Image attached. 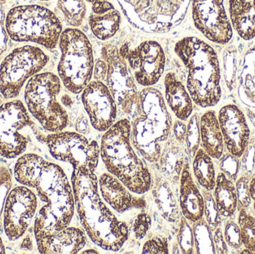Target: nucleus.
<instances>
[{
	"mask_svg": "<svg viewBox=\"0 0 255 254\" xmlns=\"http://www.w3.org/2000/svg\"><path fill=\"white\" fill-rule=\"evenodd\" d=\"M214 199L222 216L231 218L238 210V196L235 182L220 172L214 187Z\"/></svg>",
	"mask_w": 255,
	"mask_h": 254,
	"instance_id": "nucleus-29",
	"label": "nucleus"
},
{
	"mask_svg": "<svg viewBox=\"0 0 255 254\" xmlns=\"http://www.w3.org/2000/svg\"><path fill=\"white\" fill-rule=\"evenodd\" d=\"M193 159V174L198 183L206 190H214L217 176L213 158L199 148Z\"/></svg>",
	"mask_w": 255,
	"mask_h": 254,
	"instance_id": "nucleus-30",
	"label": "nucleus"
},
{
	"mask_svg": "<svg viewBox=\"0 0 255 254\" xmlns=\"http://www.w3.org/2000/svg\"><path fill=\"white\" fill-rule=\"evenodd\" d=\"M58 45L61 53L58 64V77L69 92L81 93L94 75L92 45L86 34L76 28L63 30Z\"/></svg>",
	"mask_w": 255,
	"mask_h": 254,
	"instance_id": "nucleus-7",
	"label": "nucleus"
},
{
	"mask_svg": "<svg viewBox=\"0 0 255 254\" xmlns=\"http://www.w3.org/2000/svg\"><path fill=\"white\" fill-rule=\"evenodd\" d=\"M38 199L31 188L21 185L9 192L4 202L2 225L10 241L23 237L37 213Z\"/></svg>",
	"mask_w": 255,
	"mask_h": 254,
	"instance_id": "nucleus-13",
	"label": "nucleus"
},
{
	"mask_svg": "<svg viewBox=\"0 0 255 254\" xmlns=\"http://www.w3.org/2000/svg\"><path fill=\"white\" fill-rule=\"evenodd\" d=\"M36 125L26 106L18 99L0 104V156L15 159L22 156L30 142Z\"/></svg>",
	"mask_w": 255,
	"mask_h": 254,
	"instance_id": "nucleus-11",
	"label": "nucleus"
},
{
	"mask_svg": "<svg viewBox=\"0 0 255 254\" xmlns=\"http://www.w3.org/2000/svg\"><path fill=\"white\" fill-rule=\"evenodd\" d=\"M241 161V171L242 175L252 179L255 177V137L250 138Z\"/></svg>",
	"mask_w": 255,
	"mask_h": 254,
	"instance_id": "nucleus-39",
	"label": "nucleus"
},
{
	"mask_svg": "<svg viewBox=\"0 0 255 254\" xmlns=\"http://www.w3.org/2000/svg\"><path fill=\"white\" fill-rule=\"evenodd\" d=\"M181 145L171 140L162 149L159 163L163 177L172 183L179 182L181 171L186 162L185 156L181 150Z\"/></svg>",
	"mask_w": 255,
	"mask_h": 254,
	"instance_id": "nucleus-28",
	"label": "nucleus"
},
{
	"mask_svg": "<svg viewBox=\"0 0 255 254\" xmlns=\"http://www.w3.org/2000/svg\"><path fill=\"white\" fill-rule=\"evenodd\" d=\"M202 193L203 195L204 201H205L204 216L211 228V231L214 232L218 227H220L222 222V216L219 211L214 195H212L211 191L203 189Z\"/></svg>",
	"mask_w": 255,
	"mask_h": 254,
	"instance_id": "nucleus-36",
	"label": "nucleus"
},
{
	"mask_svg": "<svg viewBox=\"0 0 255 254\" xmlns=\"http://www.w3.org/2000/svg\"><path fill=\"white\" fill-rule=\"evenodd\" d=\"M98 183L102 198L117 213H124L146 207L144 198L134 196L122 181L109 172L103 173L99 177Z\"/></svg>",
	"mask_w": 255,
	"mask_h": 254,
	"instance_id": "nucleus-19",
	"label": "nucleus"
},
{
	"mask_svg": "<svg viewBox=\"0 0 255 254\" xmlns=\"http://www.w3.org/2000/svg\"><path fill=\"white\" fill-rule=\"evenodd\" d=\"M49 58L40 48L21 46L10 52L0 64V92L5 100L19 96L25 82L47 65Z\"/></svg>",
	"mask_w": 255,
	"mask_h": 254,
	"instance_id": "nucleus-10",
	"label": "nucleus"
},
{
	"mask_svg": "<svg viewBox=\"0 0 255 254\" xmlns=\"http://www.w3.org/2000/svg\"><path fill=\"white\" fill-rule=\"evenodd\" d=\"M201 146L213 159L219 160L224 153L225 143L217 113L208 110L200 117Z\"/></svg>",
	"mask_w": 255,
	"mask_h": 254,
	"instance_id": "nucleus-25",
	"label": "nucleus"
},
{
	"mask_svg": "<svg viewBox=\"0 0 255 254\" xmlns=\"http://www.w3.org/2000/svg\"><path fill=\"white\" fill-rule=\"evenodd\" d=\"M179 206L181 214L190 223H194L204 217L203 195L193 180L190 164L187 161L180 177Z\"/></svg>",
	"mask_w": 255,
	"mask_h": 254,
	"instance_id": "nucleus-21",
	"label": "nucleus"
},
{
	"mask_svg": "<svg viewBox=\"0 0 255 254\" xmlns=\"http://www.w3.org/2000/svg\"><path fill=\"white\" fill-rule=\"evenodd\" d=\"M61 102L63 103L64 105H65L66 107H71L72 104H73V100L70 98L69 95H64V96L61 98Z\"/></svg>",
	"mask_w": 255,
	"mask_h": 254,
	"instance_id": "nucleus-50",
	"label": "nucleus"
},
{
	"mask_svg": "<svg viewBox=\"0 0 255 254\" xmlns=\"http://www.w3.org/2000/svg\"><path fill=\"white\" fill-rule=\"evenodd\" d=\"M5 253V247H4L2 240H1V237H0V254H4Z\"/></svg>",
	"mask_w": 255,
	"mask_h": 254,
	"instance_id": "nucleus-51",
	"label": "nucleus"
},
{
	"mask_svg": "<svg viewBox=\"0 0 255 254\" xmlns=\"http://www.w3.org/2000/svg\"><path fill=\"white\" fill-rule=\"evenodd\" d=\"M232 28L244 40L255 38V0H229Z\"/></svg>",
	"mask_w": 255,
	"mask_h": 254,
	"instance_id": "nucleus-24",
	"label": "nucleus"
},
{
	"mask_svg": "<svg viewBox=\"0 0 255 254\" xmlns=\"http://www.w3.org/2000/svg\"><path fill=\"white\" fill-rule=\"evenodd\" d=\"M71 184L75 207L88 237L103 250L119 252L128 240V226L103 202L95 173L73 169Z\"/></svg>",
	"mask_w": 255,
	"mask_h": 254,
	"instance_id": "nucleus-2",
	"label": "nucleus"
},
{
	"mask_svg": "<svg viewBox=\"0 0 255 254\" xmlns=\"http://www.w3.org/2000/svg\"><path fill=\"white\" fill-rule=\"evenodd\" d=\"M91 122H90L89 118L85 116V115L82 114L79 116L76 122V131L79 134H88L91 132Z\"/></svg>",
	"mask_w": 255,
	"mask_h": 254,
	"instance_id": "nucleus-48",
	"label": "nucleus"
},
{
	"mask_svg": "<svg viewBox=\"0 0 255 254\" xmlns=\"http://www.w3.org/2000/svg\"><path fill=\"white\" fill-rule=\"evenodd\" d=\"M225 61V80L229 90H233L237 79L238 69V51L235 47H231L226 51Z\"/></svg>",
	"mask_w": 255,
	"mask_h": 254,
	"instance_id": "nucleus-37",
	"label": "nucleus"
},
{
	"mask_svg": "<svg viewBox=\"0 0 255 254\" xmlns=\"http://www.w3.org/2000/svg\"><path fill=\"white\" fill-rule=\"evenodd\" d=\"M2 97V95H1V92H0V97Z\"/></svg>",
	"mask_w": 255,
	"mask_h": 254,
	"instance_id": "nucleus-56",
	"label": "nucleus"
},
{
	"mask_svg": "<svg viewBox=\"0 0 255 254\" xmlns=\"http://www.w3.org/2000/svg\"><path fill=\"white\" fill-rule=\"evenodd\" d=\"M172 132H173L174 139L177 143L182 146L185 143L186 131H187V125L185 122L178 120L175 121L172 125Z\"/></svg>",
	"mask_w": 255,
	"mask_h": 254,
	"instance_id": "nucleus-47",
	"label": "nucleus"
},
{
	"mask_svg": "<svg viewBox=\"0 0 255 254\" xmlns=\"http://www.w3.org/2000/svg\"><path fill=\"white\" fill-rule=\"evenodd\" d=\"M239 211L238 224L243 245L245 249L255 254V218L247 210L243 209Z\"/></svg>",
	"mask_w": 255,
	"mask_h": 254,
	"instance_id": "nucleus-33",
	"label": "nucleus"
},
{
	"mask_svg": "<svg viewBox=\"0 0 255 254\" xmlns=\"http://www.w3.org/2000/svg\"><path fill=\"white\" fill-rule=\"evenodd\" d=\"M130 143L133 149L148 162H159L162 146L155 134L138 122H130Z\"/></svg>",
	"mask_w": 255,
	"mask_h": 254,
	"instance_id": "nucleus-26",
	"label": "nucleus"
},
{
	"mask_svg": "<svg viewBox=\"0 0 255 254\" xmlns=\"http://www.w3.org/2000/svg\"><path fill=\"white\" fill-rule=\"evenodd\" d=\"M11 174L5 167H0V227L2 223L4 202L11 189Z\"/></svg>",
	"mask_w": 255,
	"mask_h": 254,
	"instance_id": "nucleus-43",
	"label": "nucleus"
},
{
	"mask_svg": "<svg viewBox=\"0 0 255 254\" xmlns=\"http://www.w3.org/2000/svg\"><path fill=\"white\" fill-rule=\"evenodd\" d=\"M40 1H50V0H40Z\"/></svg>",
	"mask_w": 255,
	"mask_h": 254,
	"instance_id": "nucleus-54",
	"label": "nucleus"
},
{
	"mask_svg": "<svg viewBox=\"0 0 255 254\" xmlns=\"http://www.w3.org/2000/svg\"><path fill=\"white\" fill-rule=\"evenodd\" d=\"M254 210H255V202H254Z\"/></svg>",
	"mask_w": 255,
	"mask_h": 254,
	"instance_id": "nucleus-55",
	"label": "nucleus"
},
{
	"mask_svg": "<svg viewBox=\"0 0 255 254\" xmlns=\"http://www.w3.org/2000/svg\"><path fill=\"white\" fill-rule=\"evenodd\" d=\"M192 13L196 28L212 43L226 45L234 31L224 0H192Z\"/></svg>",
	"mask_w": 255,
	"mask_h": 254,
	"instance_id": "nucleus-15",
	"label": "nucleus"
},
{
	"mask_svg": "<svg viewBox=\"0 0 255 254\" xmlns=\"http://www.w3.org/2000/svg\"><path fill=\"white\" fill-rule=\"evenodd\" d=\"M195 252L198 254H215L214 234L205 218L193 223Z\"/></svg>",
	"mask_w": 255,
	"mask_h": 254,
	"instance_id": "nucleus-32",
	"label": "nucleus"
},
{
	"mask_svg": "<svg viewBox=\"0 0 255 254\" xmlns=\"http://www.w3.org/2000/svg\"><path fill=\"white\" fill-rule=\"evenodd\" d=\"M13 175L21 185L35 189L43 203L34 220L35 240L70 226L76 210L74 195L59 166L36 154H25L18 158Z\"/></svg>",
	"mask_w": 255,
	"mask_h": 254,
	"instance_id": "nucleus-1",
	"label": "nucleus"
},
{
	"mask_svg": "<svg viewBox=\"0 0 255 254\" xmlns=\"http://www.w3.org/2000/svg\"><path fill=\"white\" fill-rule=\"evenodd\" d=\"M151 226V217L147 213H140L134 218L132 231L135 239L141 240L146 236Z\"/></svg>",
	"mask_w": 255,
	"mask_h": 254,
	"instance_id": "nucleus-44",
	"label": "nucleus"
},
{
	"mask_svg": "<svg viewBox=\"0 0 255 254\" xmlns=\"http://www.w3.org/2000/svg\"><path fill=\"white\" fill-rule=\"evenodd\" d=\"M5 16L3 3L0 2V55H1L7 48L8 35L5 28Z\"/></svg>",
	"mask_w": 255,
	"mask_h": 254,
	"instance_id": "nucleus-46",
	"label": "nucleus"
},
{
	"mask_svg": "<svg viewBox=\"0 0 255 254\" xmlns=\"http://www.w3.org/2000/svg\"><path fill=\"white\" fill-rule=\"evenodd\" d=\"M82 101L91 126L106 132L118 118V104L108 86L100 81H91L82 92Z\"/></svg>",
	"mask_w": 255,
	"mask_h": 254,
	"instance_id": "nucleus-17",
	"label": "nucleus"
},
{
	"mask_svg": "<svg viewBox=\"0 0 255 254\" xmlns=\"http://www.w3.org/2000/svg\"><path fill=\"white\" fill-rule=\"evenodd\" d=\"M85 230L68 226L51 235L36 239L37 250L43 254H78L88 243Z\"/></svg>",
	"mask_w": 255,
	"mask_h": 254,
	"instance_id": "nucleus-20",
	"label": "nucleus"
},
{
	"mask_svg": "<svg viewBox=\"0 0 255 254\" xmlns=\"http://www.w3.org/2000/svg\"><path fill=\"white\" fill-rule=\"evenodd\" d=\"M251 179L245 175H242L235 182L236 186L237 196H238L239 210H247L251 205L252 198L250 192V181Z\"/></svg>",
	"mask_w": 255,
	"mask_h": 254,
	"instance_id": "nucleus-40",
	"label": "nucleus"
},
{
	"mask_svg": "<svg viewBox=\"0 0 255 254\" xmlns=\"http://www.w3.org/2000/svg\"><path fill=\"white\" fill-rule=\"evenodd\" d=\"M35 136L46 144L54 159L71 164L73 169L96 172L100 158V146L96 140L71 131L43 134L37 131Z\"/></svg>",
	"mask_w": 255,
	"mask_h": 254,
	"instance_id": "nucleus-9",
	"label": "nucleus"
},
{
	"mask_svg": "<svg viewBox=\"0 0 255 254\" xmlns=\"http://www.w3.org/2000/svg\"><path fill=\"white\" fill-rule=\"evenodd\" d=\"M217 117L227 152L241 158L251 137L245 114L238 106L229 104L220 109Z\"/></svg>",
	"mask_w": 255,
	"mask_h": 254,
	"instance_id": "nucleus-18",
	"label": "nucleus"
},
{
	"mask_svg": "<svg viewBox=\"0 0 255 254\" xmlns=\"http://www.w3.org/2000/svg\"><path fill=\"white\" fill-rule=\"evenodd\" d=\"M177 243L179 246L181 253L192 254L195 252L194 237L193 228L190 222L184 216L179 221V228L177 234Z\"/></svg>",
	"mask_w": 255,
	"mask_h": 254,
	"instance_id": "nucleus-35",
	"label": "nucleus"
},
{
	"mask_svg": "<svg viewBox=\"0 0 255 254\" xmlns=\"http://www.w3.org/2000/svg\"><path fill=\"white\" fill-rule=\"evenodd\" d=\"M135 28L148 33H166L185 17L191 0H118Z\"/></svg>",
	"mask_w": 255,
	"mask_h": 254,
	"instance_id": "nucleus-8",
	"label": "nucleus"
},
{
	"mask_svg": "<svg viewBox=\"0 0 255 254\" xmlns=\"http://www.w3.org/2000/svg\"><path fill=\"white\" fill-rule=\"evenodd\" d=\"M250 192L251 198L255 202V177L250 180Z\"/></svg>",
	"mask_w": 255,
	"mask_h": 254,
	"instance_id": "nucleus-49",
	"label": "nucleus"
},
{
	"mask_svg": "<svg viewBox=\"0 0 255 254\" xmlns=\"http://www.w3.org/2000/svg\"><path fill=\"white\" fill-rule=\"evenodd\" d=\"M5 28L13 41L37 43L49 50L57 47L63 31L56 13L37 4L12 7L6 14Z\"/></svg>",
	"mask_w": 255,
	"mask_h": 254,
	"instance_id": "nucleus-5",
	"label": "nucleus"
},
{
	"mask_svg": "<svg viewBox=\"0 0 255 254\" xmlns=\"http://www.w3.org/2000/svg\"><path fill=\"white\" fill-rule=\"evenodd\" d=\"M153 199L165 220L171 223H179L181 218L179 203L177 201L169 180L160 177L151 187Z\"/></svg>",
	"mask_w": 255,
	"mask_h": 254,
	"instance_id": "nucleus-27",
	"label": "nucleus"
},
{
	"mask_svg": "<svg viewBox=\"0 0 255 254\" xmlns=\"http://www.w3.org/2000/svg\"><path fill=\"white\" fill-rule=\"evenodd\" d=\"M61 79L50 72L38 73L27 82L24 101L30 114L48 132L64 131L69 124L67 110L58 101Z\"/></svg>",
	"mask_w": 255,
	"mask_h": 254,
	"instance_id": "nucleus-6",
	"label": "nucleus"
},
{
	"mask_svg": "<svg viewBox=\"0 0 255 254\" xmlns=\"http://www.w3.org/2000/svg\"><path fill=\"white\" fill-rule=\"evenodd\" d=\"M219 168L229 180L235 183L241 171L240 158L228 152L223 153L219 159Z\"/></svg>",
	"mask_w": 255,
	"mask_h": 254,
	"instance_id": "nucleus-38",
	"label": "nucleus"
},
{
	"mask_svg": "<svg viewBox=\"0 0 255 254\" xmlns=\"http://www.w3.org/2000/svg\"><path fill=\"white\" fill-rule=\"evenodd\" d=\"M174 51L187 70V89L193 102L202 108L217 105L222 98L221 68L214 48L190 36L178 40Z\"/></svg>",
	"mask_w": 255,
	"mask_h": 254,
	"instance_id": "nucleus-3",
	"label": "nucleus"
},
{
	"mask_svg": "<svg viewBox=\"0 0 255 254\" xmlns=\"http://www.w3.org/2000/svg\"><path fill=\"white\" fill-rule=\"evenodd\" d=\"M81 254H99V252L96 251L95 249H88V250H85V252H81Z\"/></svg>",
	"mask_w": 255,
	"mask_h": 254,
	"instance_id": "nucleus-52",
	"label": "nucleus"
},
{
	"mask_svg": "<svg viewBox=\"0 0 255 254\" xmlns=\"http://www.w3.org/2000/svg\"><path fill=\"white\" fill-rule=\"evenodd\" d=\"M101 58L106 64L102 82L108 86L120 108L132 116L139 91L127 61L120 53L119 48L110 43L103 46Z\"/></svg>",
	"mask_w": 255,
	"mask_h": 254,
	"instance_id": "nucleus-12",
	"label": "nucleus"
},
{
	"mask_svg": "<svg viewBox=\"0 0 255 254\" xmlns=\"http://www.w3.org/2000/svg\"><path fill=\"white\" fill-rule=\"evenodd\" d=\"M132 116L133 120L152 131L160 143L167 141L172 131V116L160 90L151 86L139 91Z\"/></svg>",
	"mask_w": 255,
	"mask_h": 254,
	"instance_id": "nucleus-16",
	"label": "nucleus"
},
{
	"mask_svg": "<svg viewBox=\"0 0 255 254\" xmlns=\"http://www.w3.org/2000/svg\"><path fill=\"white\" fill-rule=\"evenodd\" d=\"M165 99L177 119L187 122L193 114V101L187 89L174 73L164 78Z\"/></svg>",
	"mask_w": 255,
	"mask_h": 254,
	"instance_id": "nucleus-23",
	"label": "nucleus"
},
{
	"mask_svg": "<svg viewBox=\"0 0 255 254\" xmlns=\"http://www.w3.org/2000/svg\"><path fill=\"white\" fill-rule=\"evenodd\" d=\"M223 235L228 246L234 250L240 251L244 246L241 240L239 225L235 221L229 220L226 222L223 231Z\"/></svg>",
	"mask_w": 255,
	"mask_h": 254,
	"instance_id": "nucleus-41",
	"label": "nucleus"
},
{
	"mask_svg": "<svg viewBox=\"0 0 255 254\" xmlns=\"http://www.w3.org/2000/svg\"><path fill=\"white\" fill-rule=\"evenodd\" d=\"M214 243L216 253L219 254H229V246L226 243L222 228L218 227L214 231Z\"/></svg>",
	"mask_w": 255,
	"mask_h": 254,
	"instance_id": "nucleus-45",
	"label": "nucleus"
},
{
	"mask_svg": "<svg viewBox=\"0 0 255 254\" xmlns=\"http://www.w3.org/2000/svg\"><path fill=\"white\" fill-rule=\"evenodd\" d=\"M90 28L99 40L106 41L119 31L121 14L108 0H99L92 4L88 18Z\"/></svg>",
	"mask_w": 255,
	"mask_h": 254,
	"instance_id": "nucleus-22",
	"label": "nucleus"
},
{
	"mask_svg": "<svg viewBox=\"0 0 255 254\" xmlns=\"http://www.w3.org/2000/svg\"><path fill=\"white\" fill-rule=\"evenodd\" d=\"M184 144L187 154L193 159L201 146L200 117L197 113L189 118Z\"/></svg>",
	"mask_w": 255,
	"mask_h": 254,
	"instance_id": "nucleus-34",
	"label": "nucleus"
},
{
	"mask_svg": "<svg viewBox=\"0 0 255 254\" xmlns=\"http://www.w3.org/2000/svg\"><path fill=\"white\" fill-rule=\"evenodd\" d=\"M169 246L167 238L156 236L144 243L142 254H168L169 253Z\"/></svg>",
	"mask_w": 255,
	"mask_h": 254,
	"instance_id": "nucleus-42",
	"label": "nucleus"
},
{
	"mask_svg": "<svg viewBox=\"0 0 255 254\" xmlns=\"http://www.w3.org/2000/svg\"><path fill=\"white\" fill-rule=\"evenodd\" d=\"M85 1H88V2L93 4V3L96 2V1H99V0H85Z\"/></svg>",
	"mask_w": 255,
	"mask_h": 254,
	"instance_id": "nucleus-53",
	"label": "nucleus"
},
{
	"mask_svg": "<svg viewBox=\"0 0 255 254\" xmlns=\"http://www.w3.org/2000/svg\"><path fill=\"white\" fill-rule=\"evenodd\" d=\"M55 13L61 20L73 28L83 23L87 13L85 0H58Z\"/></svg>",
	"mask_w": 255,
	"mask_h": 254,
	"instance_id": "nucleus-31",
	"label": "nucleus"
},
{
	"mask_svg": "<svg viewBox=\"0 0 255 254\" xmlns=\"http://www.w3.org/2000/svg\"><path fill=\"white\" fill-rule=\"evenodd\" d=\"M130 137V121L123 119L115 122L102 137L100 158L108 172L133 194L144 195L152 187V176L133 150Z\"/></svg>",
	"mask_w": 255,
	"mask_h": 254,
	"instance_id": "nucleus-4",
	"label": "nucleus"
},
{
	"mask_svg": "<svg viewBox=\"0 0 255 254\" xmlns=\"http://www.w3.org/2000/svg\"><path fill=\"white\" fill-rule=\"evenodd\" d=\"M119 50L138 85L150 87L159 82L166 63L164 51L160 43L146 40L134 49H130L127 43H124Z\"/></svg>",
	"mask_w": 255,
	"mask_h": 254,
	"instance_id": "nucleus-14",
	"label": "nucleus"
}]
</instances>
